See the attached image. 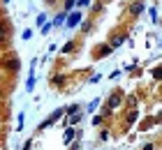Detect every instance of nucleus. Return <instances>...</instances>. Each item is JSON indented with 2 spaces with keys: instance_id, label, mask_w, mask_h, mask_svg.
Here are the masks:
<instances>
[{
  "instance_id": "nucleus-2",
  "label": "nucleus",
  "mask_w": 162,
  "mask_h": 150,
  "mask_svg": "<svg viewBox=\"0 0 162 150\" xmlns=\"http://www.w3.org/2000/svg\"><path fill=\"white\" fill-rule=\"evenodd\" d=\"M79 21H81V14H72V16L67 19V26H77Z\"/></svg>"
},
{
  "instance_id": "nucleus-3",
  "label": "nucleus",
  "mask_w": 162,
  "mask_h": 150,
  "mask_svg": "<svg viewBox=\"0 0 162 150\" xmlns=\"http://www.w3.org/2000/svg\"><path fill=\"white\" fill-rule=\"evenodd\" d=\"M118 104H120V95H114V97L109 99V106H111V109H116Z\"/></svg>"
},
{
  "instance_id": "nucleus-1",
  "label": "nucleus",
  "mask_w": 162,
  "mask_h": 150,
  "mask_svg": "<svg viewBox=\"0 0 162 150\" xmlns=\"http://www.w3.org/2000/svg\"><path fill=\"white\" fill-rule=\"evenodd\" d=\"M63 113H65V109H58V111H53V113H51V115H49V118H47V120H44V123H42V125H40V127H42V130H47L49 125H53V123H56V120H58V118H60V115H63Z\"/></svg>"
},
{
  "instance_id": "nucleus-7",
  "label": "nucleus",
  "mask_w": 162,
  "mask_h": 150,
  "mask_svg": "<svg viewBox=\"0 0 162 150\" xmlns=\"http://www.w3.org/2000/svg\"><path fill=\"white\" fill-rule=\"evenodd\" d=\"M30 148H32V143H30V141H28V143L23 145V150H30Z\"/></svg>"
},
{
  "instance_id": "nucleus-6",
  "label": "nucleus",
  "mask_w": 162,
  "mask_h": 150,
  "mask_svg": "<svg viewBox=\"0 0 162 150\" xmlns=\"http://www.w3.org/2000/svg\"><path fill=\"white\" fill-rule=\"evenodd\" d=\"M65 111H67L70 115H74V113H77V111H79V106H77V104H74V106H67V109H65Z\"/></svg>"
},
{
  "instance_id": "nucleus-4",
  "label": "nucleus",
  "mask_w": 162,
  "mask_h": 150,
  "mask_svg": "<svg viewBox=\"0 0 162 150\" xmlns=\"http://www.w3.org/2000/svg\"><path fill=\"white\" fill-rule=\"evenodd\" d=\"M70 139H74V130H72V127L65 132V143H70Z\"/></svg>"
},
{
  "instance_id": "nucleus-5",
  "label": "nucleus",
  "mask_w": 162,
  "mask_h": 150,
  "mask_svg": "<svg viewBox=\"0 0 162 150\" xmlns=\"http://www.w3.org/2000/svg\"><path fill=\"white\" fill-rule=\"evenodd\" d=\"M7 67L9 69H19V60H7Z\"/></svg>"
}]
</instances>
